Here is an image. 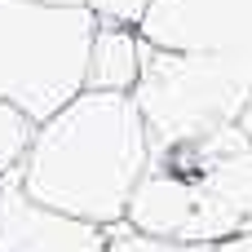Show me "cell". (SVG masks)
I'll use <instances>...</instances> for the list:
<instances>
[{
  "instance_id": "cell-11",
  "label": "cell",
  "mask_w": 252,
  "mask_h": 252,
  "mask_svg": "<svg viewBox=\"0 0 252 252\" xmlns=\"http://www.w3.org/2000/svg\"><path fill=\"white\" fill-rule=\"evenodd\" d=\"M235 124H239V133H248V137H252V93H248V102H244V111H239Z\"/></svg>"
},
{
  "instance_id": "cell-5",
  "label": "cell",
  "mask_w": 252,
  "mask_h": 252,
  "mask_svg": "<svg viewBox=\"0 0 252 252\" xmlns=\"http://www.w3.org/2000/svg\"><path fill=\"white\" fill-rule=\"evenodd\" d=\"M0 252H213V244H173L133 230L128 221L89 226L31 204L18 173L0 182Z\"/></svg>"
},
{
  "instance_id": "cell-8",
  "label": "cell",
  "mask_w": 252,
  "mask_h": 252,
  "mask_svg": "<svg viewBox=\"0 0 252 252\" xmlns=\"http://www.w3.org/2000/svg\"><path fill=\"white\" fill-rule=\"evenodd\" d=\"M31 133H35V124L18 106L0 102V182L18 173V164H22L27 146H31Z\"/></svg>"
},
{
  "instance_id": "cell-2",
  "label": "cell",
  "mask_w": 252,
  "mask_h": 252,
  "mask_svg": "<svg viewBox=\"0 0 252 252\" xmlns=\"http://www.w3.org/2000/svg\"><path fill=\"white\" fill-rule=\"evenodd\" d=\"M124 221L173 244H221L248 235L252 137L230 124L190 142H151Z\"/></svg>"
},
{
  "instance_id": "cell-7",
  "label": "cell",
  "mask_w": 252,
  "mask_h": 252,
  "mask_svg": "<svg viewBox=\"0 0 252 252\" xmlns=\"http://www.w3.org/2000/svg\"><path fill=\"white\" fill-rule=\"evenodd\" d=\"M142 53H146V40L137 35V27L97 22L93 40H89V62H84V89L133 93L137 71H142Z\"/></svg>"
},
{
  "instance_id": "cell-1",
  "label": "cell",
  "mask_w": 252,
  "mask_h": 252,
  "mask_svg": "<svg viewBox=\"0 0 252 252\" xmlns=\"http://www.w3.org/2000/svg\"><path fill=\"white\" fill-rule=\"evenodd\" d=\"M146 155L151 133L133 93L80 89L62 111L35 124L18 164V186L49 213L111 226L124 221Z\"/></svg>"
},
{
  "instance_id": "cell-12",
  "label": "cell",
  "mask_w": 252,
  "mask_h": 252,
  "mask_svg": "<svg viewBox=\"0 0 252 252\" xmlns=\"http://www.w3.org/2000/svg\"><path fill=\"white\" fill-rule=\"evenodd\" d=\"M35 4H53V9H84V0H35Z\"/></svg>"
},
{
  "instance_id": "cell-6",
  "label": "cell",
  "mask_w": 252,
  "mask_h": 252,
  "mask_svg": "<svg viewBox=\"0 0 252 252\" xmlns=\"http://www.w3.org/2000/svg\"><path fill=\"white\" fill-rule=\"evenodd\" d=\"M137 35L177 53L244 49L252 44V0H151Z\"/></svg>"
},
{
  "instance_id": "cell-3",
  "label": "cell",
  "mask_w": 252,
  "mask_h": 252,
  "mask_svg": "<svg viewBox=\"0 0 252 252\" xmlns=\"http://www.w3.org/2000/svg\"><path fill=\"white\" fill-rule=\"evenodd\" d=\"M252 93V44L177 53L146 44L133 102L151 142H190L230 128Z\"/></svg>"
},
{
  "instance_id": "cell-10",
  "label": "cell",
  "mask_w": 252,
  "mask_h": 252,
  "mask_svg": "<svg viewBox=\"0 0 252 252\" xmlns=\"http://www.w3.org/2000/svg\"><path fill=\"white\" fill-rule=\"evenodd\" d=\"M213 252H252V230H248V235H235V239L213 244Z\"/></svg>"
},
{
  "instance_id": "cell-4",
  "label": "cell",
  "mask_w": 252,
  "mask_h": 252,
  "mask_svg": "<svg viewBox=\"0 0 252 252\" xmlns=\"http://www.w3.org/2000/svg\"><path fill=\"white\" fill-rule=\"evenodd\" d=\"M97 18L35 0H0V102L31 124L62 111L84 89V62Z\"/></svg>"
},
{
  "instance_id": "cell-9",
  "label": "cell",
  "mask_w": 252,
  "mask_h": 252,
  "mask_svg": "<svg viewBox=\"0 0 252 252\" xmlns=\"http://www.w3.org/2000/svg\"><path fill=\"white\" fill-rule=\"evenodd\" d=\"M151 0H84V9L97 22H120V27H137Z\"/></svg>"
}]
</instances>
